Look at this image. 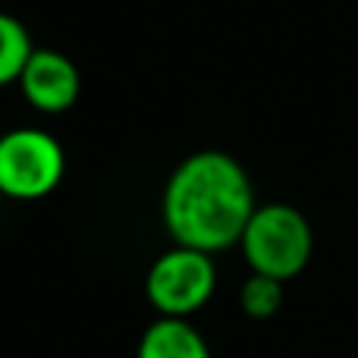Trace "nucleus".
I'll return each mask as SVG.
<instances>
[{
    "instance_id": "nucleus-5",
    "label": "nucleus",
    "mask_w": 358,
    "mask_h": 358,
    "mask_svg": "<svg viewBox=\"0 0 358 358\" xmlns=\"http://www.w3.org/2000/svg\"><path fill=\"white\" fill-rule=\"evenodd\" d=\"M19 92L31 110L44 117L66 113L79 101L82 79L76 63L57 48H35L19 76Z\"/></svg>"
},
{
    "instance_id": "nucleus-1",
    "label": "nucleus",
    "mask_w": 358,
    "mask_h": 358,
    "mask_svg": "<svg viewBox=\"0 0 358 358\" xmlns=\"http://www.w3.org/2000/svg\"><path fill=\"white\" fill-rule=\"evenodd\" d=\"M255 208L258 204L245 167L217 148L185 157L170 173L161 198L170 239L208 255L239 245Z\"/></svg>"
},
{
    "instance_id": "nucleus-8",
    "label": "nucleus",
    "mask_w": 358,
    "mask_h": 358,
    "mask_svg": "<svg viewBox=\"0 0 358 358\" xmlns=\"http://www.w3.org/2000/svg\"><path fill=\"white\" fill-rule=\"evenodd\" d=\"M283 286L280 280L264 277V273H252L239 289V308L252 321H271L280 308H283Z\"/></svg>"
},
{
    "instance_id": "nucleus-7",
    "label": "nucleus",
    "mask_w": 358,
    "mask_h": 358,
    "mask_svg": "<svg viewBox=\"0 0 358 358\" xmlns=\"http://www.w3.org/2000/svg\"><path fill=\"white\" fill-rule=\"evenodd\" d=\"M31 50H35V44H31L25 22L0 10V88L13 85V82L19 85V76H22Z\"/></svg>"
},
{
    "instance_id": "nucleus-3",
    "label": "nucleus",
    "mask_w": 358,
    "mask_h": 358,
    "mask_svg": "<svg viewBox=\"0 0 358 358\" xmlns=\"http://www.w3.org/2000/svg\"><path fill=\"white\" fill-rule=\"evenodd\" d=\"M66 176V151L50 132L22 126L0 136V195L13 201L48 198Z\"/></svg>"
},
{
    "instance_id": "nucleus-4",
    "label": "nucleus",
    "mask_w": 358,
    "mask_h": 358,
    "mask_svg": "<svg viewBox=\"0 0 358 358\" xmlns=\"http://www.w3.org/2000/svg\"><path fill=\"white\" fill-rule=\"evenodd\" d=\"M217 289L214 255L173 245L155 258L145 273V296L157 317H192L210 302Z\"/></svg>"
},
{
    "instance_id": "nucleus-9",
    "label": "nucleus",
    "mask_w": 358,
    "mask_h": 358,
    "mask_svg": "<svg viewBox=\"0 0 358 358\" xmlns=\"http://www.w3.org/2000/svg\"><path fill=\"white\" fill-rule=\"evenodd\" d=\"M0 198H3V195H0Z\"/></svg>"
},
{
    "instance_id": "nucleus-6",
    "label": "nucleus",
    "mask_w": 358,
    "mask_h": 358,
    "mask_svg": "<svg viewBox=\"0 0 358 358\" xmlns=\"http://www.w3.org/2000/svg\"><path fill=\"white\" fill-rule=\"evenodd\" d=\"M136 358H210V349L189 317H157L145 327Z\"/></svg>"
},
{
    "instance_id": "nucleus-2",
    "label": "nucleus",
    "mask_w": 358,
    "mask_h": 358,
    "mask_svg": "<svg viewBox=\"0 0 358 358\" xmlns=\"http://www.w3.org/2000/svg\"><path fill=\"white\" fill-rule=\"evenodd\" d=\"M239 248L252 273L289 283L308 267L311 252H315V233H311L308 217L299 208L271 201L255 208Z\"/></svg>"
}]
</instances>
